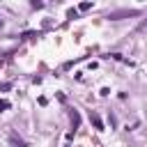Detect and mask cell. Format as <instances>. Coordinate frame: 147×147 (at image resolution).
Wrapping results in <instances>:
<instances>
[{"label":"cell","mask_w":147,"mask_h":147,"mask_svg":"<svg viewBox=\"0 0 147 147\" xmlns=\"http://www.w3.org/2000/svg\"><path fill=\"white\" fill-rule=\"evenodd\" d=\"M90 122L94 124V129H99V131H103V122H101V117H99L96 113H90Z\"/></svg>","instance_id":"cell-1"},{"label":"cell","mask_w":147,"mask_h":147,"mask_svg":"<svg viewBox=\"0 0 147 147\" xmlns=\"http://www.w3.org/2000/svg\"><path fill=\"white\" fill-rule=\"evenodd\" d=\"M71 124H74V131H76V129H78V124H80V117H78V113H76V110L71 113Z\"/></svg>","instance_id":"cell-2"},{"label":"cell","mask_w":147,"mask_h":147,"mask_svg":"<svg viewBox=\"0 0 147 147\" xmlns=\"http://www.w3.org/2000/svg\"><path fill=\"white\" fill-rule=\"evenodd\" d=\"M9 140H11V142H14L16 147H23V140H21V138H18L16 133H9Z\"/></svg>","instance_id":"cell-3"},{"label":"cell","mask_w":147,"mask_h":147,"mask_svg":"<svg viewBox=\"0 0 147 147\" xmlns=\"http://www.w3.org/2000/svg\"><path fill=\"white\" fill-rule=\"evenodd\" d=\"M5 108H9V101H2L0 99V110H5Z\"/></svg>","instance_id":"cell-4"}]
</instances>
